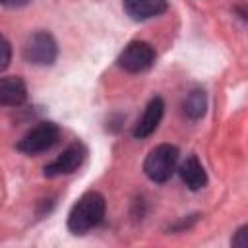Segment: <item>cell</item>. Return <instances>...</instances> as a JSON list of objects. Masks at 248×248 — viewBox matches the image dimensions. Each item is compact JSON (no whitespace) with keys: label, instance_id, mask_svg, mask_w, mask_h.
<instances>
[{"label":"cell","instance_id":"8fae6325","mask_svg":"<svg viewBox=\"0 0 248 248\" xmlns=\"http://www.w3.org/2000/svg\"><path fill=\"white\" fill-rule=\"evenodd\" d=\"M205 110H207V95H205V91L203 89H192L184 97V101H182V112H184V116L196 122V120L203 118Z\"/></svg>","mask_w":248,"mask_h":248},{"label":"cell","instance_id":"7c38bea8","mask_svg":"<svg viewBox=\"0 0 248 248\" xmlns=\"http://www.w3.org/2000/svg\"><path fill=\"white\" fill-rule=\"evenodd\" d=\"M12 62V45L10 41L0 33V72H4Z\"/></svg>","mask_w":248,"mask_h":248},{"label":"cell","instance_id":"5b68a950","mask_svg":"<svg viewBox=\"0 0 248 248\" xmlns=\"http://www.w3.org/2000/svg\"><path fill=\"white\" fill-rule=\"evenodd\" d=\"M157 52L147 41H130L118 54V66L128 74H141L155 64Z\"/></svg>","mask_w":248,"mask_h":248},{"label":"cell","instance_id":"ba28073f","mask_svg":"<svg viewBox=\"0 0 248 248\" xmlns=\"http://www.w3.org/2000/svg\"><path fill=\"white\" fill-rule=\"evenodd\" d=\"M124 12L134 21H145L151 17H157L167 12L169 2L167 0H122Z\"/></svg>","mask_w":248,"mask_h":248},{"label":"cell","instance_id":"6da1fadb","mask_svg":"<svg viewBox=\"0 0 248 248\" xmlns=\"http://www.w3.org/2000/svg\"><path fill=\"white\" fill-rule=\"evenodd\" d=\"M107 200L101 192L89 190L72 205L68 213V229L72 234H85L99 227L105 219Z\"/></svg>","mask_w":248,"mask_h":248},{"label":"cell","instance_id":"277c9868","mask_svg":"<svg viewBox=\"0 0 248 248\" xmlns=\"http://www.w3.org/2000/svg\"><path fill=\"white\" fill-rule=\"evenodd\" d=\"M58 56V43L48 31H35L23 45V58L33 66H50Z\"/></svg>","mask_w":248,"mask_h":248},{"label":"cell","instance_id":"4fadbf2b","mask_svg":"<svg viewBox=\"0 0 248 248\" xmlns=\"http://www.w3.org/2000/svg\"><path fill=\"white\" fill-rule=\"evenodd\" d=\"M232 246H236V248H246V246H248V225H242V227L234 232V236H232Z\"/></svg>","mask_w":248,"mask_h":248},{"label":"cell","instance_id":"9c48e42d","mask_svg":"<svg viewBox=\"0 0 248 248\" xmlns=\"http://www.w3.org/2000/svg\"><path fill=\"white\" fill-rule=\"evenodd\" d=\"M27 99V85L19 76L0 78V107H19Z\"/></svg>","mask_w":248,"mask_h":248},{"label":"cell","instance_id":"52a82bcc","mask_svg":"<svg viewBox=\"0 0 248 248\" xmlns=\"http://www.w3.org/2000/svg\"><path fill=\"white\" fill-rule=\"evenodd\" d=\"M163 114H165V101H163L161 97H153V99L147 103L143 114L138 118L136 126H134V130H132V136H134L136 140H145V138H149V136L159 128V124H161V120H163Z\"/></svg>","mask_w":248,"mask_h":248},{"label":"cell","instance_id":"30bf717a","mask_svg":"<svg viewBox=\"0 0 248 248\" xmlns=\"http://www.w3.org/2000/svg\"><path fill=\"white\" fill-rule=\"evenodd\" d=\"M178 174H180V180L192 192H198V190L205 188V184H207V172L196 155H190V157H186V161H182V165L178 167Z\"/></svg>","mask_w":248,"mask_h":248},{"label":"cell","instance_id":"7a4b0ae2","mask_svg":"<svg viewBox=\"0 0 248 248\" xmlns=\"http://www.w3.org/2000/svg\"><path fill=\"white\" fill-rule=\"evenodd\" d=\"M178 147L170 145V143H161L157 147H153L145 161H143V172L151 182L163 184L167 180H170V176L176 170L178 165Z\"/></svg>","mask_w":248,"mask_h":248},{"label":"cell","instance_id":"8992f818","mask_svg":"<svg viewBox=\"0 0 248 248\" xmlns=\"http://www.w3.org/2000/svg\"><path fill=\"white\" fill-rule=\"evenodd\" d=\"M85 157H87L85 145L76 141V143L68 145L56 159H52L48 165H45L43 172L48 178H56V176H62V174H72L83 165Z\"/></svg>","mask_w":248,"mask_h":248},{"label":"cell","instance_id":"5bb4252c","mask_svg":"<svg viewBox=\"0 0 248 248\" xmlns=\"http://www.w3.org/2000/svg\"><path fill=\"white\" fill-rule=\"evenodd\" d=\"M31 0H0V6H6V8H23Z\"/></svg>","mask_w":248,"mask_h":248},{"label":"cell","instance_id":"3957f363","mask_svg":"<svg viewBox=\"0 0 248 248\" xmlns=\"http://www.w3.org/2000/svg\"><path fill=\"white\" fill-rule=\"evenodd\" d=\"M60 140V126L56 122L45 120L39 122L37 126H33L27 134L21 136V140L17 141L16 149L21 151L23 155H39L48 151L50 147H54Z\"/></svg>","mask_w":248,"mask_h":248}]
</instances>
